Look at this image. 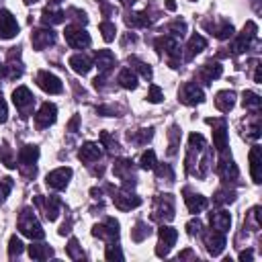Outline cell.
Returning a JSON list of instances; mask_svg holds the SVG:
<instances>
[{
	"mask_svg": "<svg viewBox=\"0 0 262 262\" xmlns=\"http://www.w3.org/2000/svg\"><path fill=\"white\" fill-rule=\"evenodd\" d=\"M19 228H21V232H23L27 238H31V240H41V238L45 236V232L41 230L39 221L35 219V215L29 211V209H25V211L21 213V219H19Z\"/></svg>",
	"mask_w": 262,
	"mask_h": 262,
	"instance_id": "obj_1",
	"label": "cell"
},
{
	"mask_svg": "<svg viewBox=\"0 0 262 262\" xmlns=\"http://www.w3.org/2000/svg\"><path fill=\"white\" fill-rule=\"evenodd\" d=\"M64 35H66L68 45L74 47V49H82V47H88L90 45L88 33H86L84 29H80V27H68Z\"/></svg>",
	"mask_w": 262,
	"mask_h": 262,
	"instance_id": "obj_2",
	"label": "cell"
},
{
	"mask_svg": "<svg viewBox=\"0 0 262 262\" xmlns=\"http://www.w3.org/2000/svg\"><path fill=\"white\" fill-rule=\"evenodd\" d=\"M178 234L174 228H168V225H162L160 228V242H158V248H156V254H158L160 258L166 256L170 252V248L174 246V242H176Z\"/></svg>",
	"mask_w": 262,
	"mask_h": 262,
	"instance_id": "obj_3",
	"label": "cell"
},
{
	"mask_svg": "<svg viewBox=\"0 0 262 262\" xmlns=\"http://www.w3.org/2000/svg\"><path fill=\"white\" fill-rule=\"evenodd\" d=\"M19 33V23L8 12V10H0V39H10Z\"/></svg>",
	"mask_w": 262,
	"mask_h": 262,
	"instance_id": "obj_4",
	"label": "cell"
},
{
	"mask_svg": "<svg viewBox=\"0 0 262 262\" xmlns=\"http://www.w3.org/2000/svg\"><path fill=\"white\" fill-rule=\"evenodd\" d=\"M37 84H39V88L49 92V94H58L62 92V82L58 76L54 74H49V72H39L37 74Z\"/></svg>",
	"mask_w": 262,
	"mask_h": 262,
	"instance_id": "obj_5",
	"label": "cell"
},
{
	"mask_svg": "<svg viewBox=\"0 0 262 262\" xmlns=\"http://www.w3.org/2000/svg\"><path fill=\"white\" fill-rule=\"evenodd\" d=\"M70 176H72V170H70V168H58V170L47 174V186L62 190V188H66Z\"/></svg>",
	"mask_w": 262,
	"mask_h": 262,
	"instance_id": "obj_6",
	"label": "cell"
},
{
	"mask_svg": "<svg viewBox=\"0 0 262 262\" xmlns=\"http://www.w3.org/2000/svg\"><path fill=\"white\" fill-rule=\"evenodd\" d=\"M56 115H58L56 104L45 102L43 107L39 109V113H37V117H35V121H37L39 127H49L51 123H56Z\"/></svg>",
	"mask_w": 262,
	"mask_h": 262,
	"instance_id": "obj_7",
	"label": "cell"
},
{
	"mask_svg": "<svg viewBox=\"0 0 262 262\" xmlns=\"http://www.w3.org/2000/svg\"><path fill=\"white\" fill-rule=\"evenodd\" d=\"M31 41H33V47L35 49H43L47 45H51L56 41V33L51 29H39L31 35Z\"/></svg>",
	"mask_w": 262,
	"mask_h": 262,
	"instance_id": "obj_8",
	"label": "cell"
},
{
	"mask_svg": "<svg viewBox=\"0 0 262 262\" xmlns=\"http://www.w3.org/2000/svg\"><path fill=\"white\" fill-rule=\"evenodd\" d=\"M203 98H205V94L197 84H186L180 90V100L184 104H197V102H203Z\"/></svg>",
	"mask_w": 262,
	"mask_h": 262,
	"instance_id": "obj_9",
	"label": "cell"
},
{
	"mask_svg": "<svg viewBox=\"0 0 262 262\" xmlns=\"http://www.w3.org/2000/svg\"><path fill=\"white\" fill-rule=\"evenodd\" d=\"M92 234L102 240H115L119 236V223L115 219H107V225H94Z\"/></svg>",
	"mask_w": 262,
	"mask_h": 262,
	"instance_id": "obj_10",
	"label": "cell"
},
{
	"mask_svg": "<svg viewBox=\"0 0 262 262\" xmlns=\"http://www.w3.org/2000/svg\"><path fill=\"white\" fill-rule=\"evenodd\" d=\"M205 244H207L209 254H211V256H217V254H221V250H223V246H225V238H223L221 232L215 230V232H211V234H207Z\"/></svg>",
	"mask_w": 262,
	"mask_h": 262,
	"instance_id": "obj_11",
	"label": "cell"
},
{
	"mask_svg": "<svg viewBox=\"0 0 262 262\" xmlns=\"http://www.w3.org/2000/svg\"><path fill=\"white\" fill-rule=\"evenodd\" d=\"M113 201H115V207L121 209V211H129V209L142 205V199H139V197H133V195H129V193L115 195Z\"/></svg>",
	"mask_w": 262,
	"mask_h": 262,
	"instance_id": "obj_12",
	"label": "cell"
},
{
	"mask_svg": "<svg viewBox=\"0 0 262 262\" xmlns=\"http://www.w3.org/2000/svg\"><path fill=\"white\" fill-rule=\"evenodd\" d=\"M234 102H236V94L232 90H223L217 94L215 98V107L221 111V113H230L234 109Z\"/></svg>",
	"mask_w": 262,
	"mask_h": 262,
	"instance_id": "obj_13",
	"label": "cell"
},
{
	"mask_svg": "<svg viewBox=\"0 0 262 262\" xmlns=\"http://www.w3.org/2000/svg\"><path fill=\"white\" fill-rule=\"evenodd\" d=\"M156 203H158V207H156V211H154V219H158L162 215L166 219H172L174 217V205H172L170 195H166V199H158Z\"/></svg>",
	"mask_w": 262,
	"mask_h": 262,
	"instance_id": "obj_14",
	"label": "cell"
},
{
	"mask_svg": "<svg viewBox=\"0 0 262 262\" xmlns=\"http://www.w3.org/2000/svg\"><path fill=\"white\" fill-rule=\"evenodd\" d=\"M12 100L16 104V109H27L29 104H33V94L29 92V88H25V86H19V88L12 92Z\"/></svg>",
	"mask_w": 262,
	"mask_h": 262,
	"instance_id": "obj_15",
	"label": "cell"
},
{
	"mask_svg": "<svg viewBox=\"0 0 262 262\" xmlns=\"http://www.w3.org/2000/svg\"><path fill=\"white\" fill-rule=\"evenodd\" d=\"M78 158H80L82 162H94V160L100 158V148H98L96 144H92V142L84 144L82 150L78 152Z\"/></svg>",
	"mask_w": 262,
	"mask_h": 262,
	"instance_id": "obj_16",
	"label": "cell"
},
{
	"mask_svg": "<svg viewBox=\"0 0 262 262\" xmlns=\"http://www.w3.org/2000/svg\"><path fill=\"white\" fill-rule=\"evenodd\" d=\"M211 225H213V230L217 232H228L230 230V225H232V217L230 213H225V211H219V213H211Z\"/></svg>",
	"mask_w": 262,
	"mask_h": 262,
	"instance_id": "obj_17",
	"label": "cell"
},
{
	"mask_svg": "<svg viewBox=\"0 0 262 262\" xmlns=\"http://www.w3.org/2000/svg\"><path fill=\"white\" fill-rule=\"evenodd\" d=\"M221 76V66L217 62H209L201 68V78L205 80V84H211L213 78H219Z\"/></svg>",
	"mask_w": 262,
	"mask_h": 262,
	"instance_id": "obj_18",
	"label": "cell"
},
{
	"mask_svg": "<svg viewBox=\"0 0 262 262\" xmlns=\"http://www.w3.org/2000/svg\"><path fill=\"white\" fill-rule=\"evenodd\" d=\"M113 64H115V56L111 54V51L102 49V51H98V54H96V68H98L100 74H107L109 68H111Z\"/></svg>",
	"mask_w": 262,
	"mask_h": 262,
	"instance_id": "obj_19",
	"label": "cell"
},
{
	"mask_svg": "<svg viewBox=\"0 0 262 262\" xmlns=\"http://www.w3.org/2000/svg\"><path fill=\"white\" fill-rule=\"evenodd\" d=\"M184 201H186V207H188L190 213H201L203 209L207 207V199H205L203 195H188V193H186Z\"/></svg>",
	"mask_w": 262,
	"mask_h": 262,
	"instance_id": "obj_20",
	"label": "cell"
},
{
	"mask_svg": "<svg viewBox=\"0 0 262 262\" xmlns=\"http://www.w3.org/2000/svg\"><path fill=\"white\" fill-rule=\"evenodd\" d=\"M39 158V150L35 148V146H25L19 154V164L23 166H33V162Z\"/></svg>",
	"mask_w": 262,
	"mask_h": 262,
	"instance_id": "obj_21",
	"label": "cell"
},
{
	"mask_svg": "<svg viewBox=\"0 0 262 262\" xmlns=\"http://www.w3.org/2000/svg\"><path fill=\"white\" fill-rule=\"evenodd\" d=\"M213 144L219 152H223L225 148H228V131H225V123L223 121H219V127L213 131Z\"/></svg>",
	"mask_w": 262,
	"mask_h": 262,
	"instance_id": "obj_22",
	"label": "cell"
},
{
	"mask_svg": "<svg viewBox=\"0 0 262 262\" xmlns=\"http://www.w3.org/2000/svg\"><path fill=\"white\" fill-rule=\"evenodd\" d=\"M51 254H54V250H51L49 246H43V244H31L29 246V256L33 260H45Z\"/></svg>",
	"mask_w": 262,
	"mask_h": 262,
	"instance_id": "obj_23",
	"label": "cell"
},
{
	"mask_svg": "<svg viewBox=\"0 0 262 262\" xmlns=\"http://www.w3.org/2000/svg\"><path fill=\"white\" fill-rule=\"evenodd\" d=\"M70 66H72V70L76 74H86L90 70V60L84 58V56H72L70 58Z\"/></svg>",
	"mask_w": 262,
	"mask_h": 262,
	"instance_id": "obj_24",
	"label": "cell"
},
{
	"mask_svg": "<svg viewBox=\"0 0 262 262\" xmlns=\"http://www.w3.org/2000/svg\"><path fill=\"white\" fill-rule=\"evenodd\" d=\"M250 170H252L254 182H260V148L258 146H254L250 152Z\"/></svg>",
	"mask_w": 262,
	"mask_h": 262,
	"instance_id": "obj_25",
	"label": "cell"
},
{
	"mask_svg": "<svg viewBox=\"0 0 262 262\" xmlns=\"http://www.w3.org/2000/svg\"><path fill=\"white\" fill-rule=\"evenodd\" d=\"M207 47V41L201 37V35H193L188 41V60L190 58H195L197 54H201V51Z\"/></svg>",
	"mask_w": 262,
	"mask_h": 262,
	"instance_id": "obj_26",
	"label": "cell"
},
{
	"mask_svg": "<svg viewBox=\"0 0 262 262\" xmlns=\"http://www.w3.org/2000/svg\"><path fill=\"white\" fill-rule=\"evenodd\" d=\"M119 84L123 86V88H129V90H133L135 86H137V76L131 72V70L127 68V70H123V72L119 74Z\"/></svg>",
	"mask_w": 262,
	"mask_h": 262,
	"instance_id": "obj_27",
	"label": "cell"
},
{
	"mask_svg": "<svg viewBox=\"0 0 262 262\" xmlns=\"http://www.w3.org/2000/svg\"><path fill=\"white\" fill-rule=\"evenodd\" d=\"M125 23H127L129 27H146V25H150L148 12H139V14H129L127 19H125Z\"/></svg>",
	"mask_w": 262,
	"mask_h": 262,
	"instance_id": "obj_28",
	"label": "cell"
},
{
	"mask_svg": "<svg viewBox=\"0 0 262 262\" xmlns=\"http://www.w3.org/2000/svg\"><path fill=\"white\" fill-rule=\"evenodd\" d=\"M60 215V199L58 197H49L47 199V219L56 221Z\"/></svg>",
	"mask_w": 262,
	"mask_h": 262,
	"instance_id": "obj_29",
	"label": "cell"
},
{
	"mask_svg": "<svg viewBox=\"0 0 262 262\" xmlns=\"http://www.w3.org/2000/svg\"><path fill=\"white\" fill-rule=\"evenodd\" d=\"M152 234V230H150V225L148 223H144V221H139L137 225H135V230L131 232V238L135 240V242H142L144 238H148Z\"/></svg>",
	"mask_w": 262,
	"mask_h": 262,
	"instance_id": "obj_30",
	"label": "cell"
},
{
	"mask_svg": "<svg viewBox=\"0 0 262 262\" xmlns=\"http://www.w3.org/2000/svg\"><path fill=\"white\" fill-rule=\"evenodd\" d=\"M64 12L62 10H51V8H45L43 10V23H51V25H56V23H62L64 21Z\"/></svg>",
	"mask_w": 262,
	"mask_h": 262,
	"instance_id": "obj_31",
	"label": "cell"
},
{
	"mask_svg": "<svg viewBox=\"0 0 262 262\" xmlns=\"http://www.w3.org/2000/svg\"><path fill=\"white\" fill-rule=\"evenodd\" d=\"M139 166H142L144 170H154V168H156V154H154L152 150L144 152L142 158H139Z\"/></svg>",
	"mask_w": 262,
	"mask_h": 262,
	"instance_id": "obj_32",
	"label": "cell"
},
{
	"mask_svg": "<svg viewBox=\"0 0 262 262\" xmlns=\"http://www.w3.org/2000/svg\"><path fill=\"white\" fill-rule=\"evenodd\" d=\"M219 174H221L223 178H228L230 174H232V176H238V168L234 166V162H232V160H225V162H221V164H219Z\"/></svg>",
	"mask_w": 262,
	"mask_h": 262,
	"instance_id": "obj_33",
	"label": "cell"
},
{
	"mask_svg": "<svg viewBox=\"0 0 262 262\" xmlns=\"http://www.w3.org/2000/svg\"><path fill=\"white\" fill-rule=\"evenodd\" d=\"M242 102H244V107L258 109L262 100H260V96H258L256 92H244V98H242Z\"/></svg>",
	"mask_w": 262,
	"mask_h": 262,
	"instance_id": "obj_34",
	"label": "cell"
},
{
	"mask_svg": "<svg viewBox=\"0 0 262 262\" xmlns=\"http://www.w3.org/2000/svg\"><path fill=\"white\" fill-rule=\"evenodd\" d=\"M21 252H23V242L16 238V236H12L10 242H8V256L14 258V256H19Z\"/></svg>",
	"mask_w": 262,
	"mask_h": 262,
	"instance_id": "obj_35",
	"label": "cell"
},
{
	"mask_svg": "<svg viewBox=\"0 0 262 262\" xmlns=\"http://www.w3.org/2000/svg\"><path fill=\"white\" fill-rule=\"evenodd\" d=\"M100 31H102V39L104 41H113L115 39V25L113 23H109V21H104V23H100Z\"/></svg>",
	"mask_w": 262,
	"mask_h": 262,
	"instance_id": "obj_36",
	"label": "cell"
},
{
	"mask_svg": "<svg viewBox=\"0 0 262 262\" xmlns=\"http://www.w3.org/2000/svg\"><path fill=\"white\" fill-rule=\"evenodd\" d=\"M68 256L72 258V260H82V258H84V254L78 250V242H76L74 238L70 240V246H68Z\"/></svg>",
	"mask_w": 262,
	"mask_h": 262,
	"instance_id": "obj_37",
	"label": "cell"
},
{
	"mask_svg": "<svg viewBox=\"0 0 262 262\" xmlns=\"http://www.w3.org/2000/svg\"><path fill=\"white\" fill-rule=\"evenodd\" d=\"M129 64H135V68L139 70V72H142V76H144V78H148V80L152 78V70H150V66H146L144 62H137L135 58H131V60H129Z\"/></svg>",
	"mask_w": 262,
	"mask_h": 262,
	"instance_id": "obj_38",
	"label": "cell"
},
{
	"mask_svg": "<svg viewBox=\"0 0 262 262\" xmlns=\"http://www.w3.org/2000/svg\"><path fill=\"white\" fill-rule=\"evenodd\" d=\"M107 260H123V254H121V250L115 246V244H111V246H107Z\"/></svg>",
	"mask_w": 262,
	"mask_h": 262,
	"instance_id": "obj_39",
	"label": "cell"
},
{
	"mask_svg": "<svg viewBox=\"0 0 262 262\" xmlns=\"http://www.w3.org/2000/svg\"><path fill=\"white\" fill-rule=\"evenodd\" d=\"M10 188H12V178H4L2 182H0V203H2L4 197L10 193Z\"/></svg>",
	"mask_w": 262,
	"mask_h": 262,
	"instance_id": "obj_40",
	"label": "cell"
},
{
	"mask_svg": "<svg viewBox=\"0 0 262 262\" xmlns=\"http://www.w3.org/2000/svg\"><path fill=\"white\" fill-rule=\"evenodd\" d=\"M188 142H190V148H197V150H203V148H205V137L199 135V133H193V135H190Z\"/></svg>",
	"mask_w": 262,
	"mask_h": 262,
	"instance_id": "obj_41",
	"label": "cell"
},
{
	"mask_svg": "<svg viewBox=\"0 0 262 262\" xmlns=\"http://www.w3.org/2000/svg\"><path fill=\"white\" fill-rule=\"evenodd\" d=\"M150 102H160L164 96H162V90L158 88V86H150V94H148Z\"/></svg>",
	"mask_w": 262,
	"mask_h": 262,
	"instance_id": "obj_42",
	"label": "cell"
},
{
	"mask_svg": "<svg viewBox=\"0 0 262 262\" xmlns=\"http://www.w3.org/2000/svg\"><path fill=\"white\" fill-rule=\"evenodd\" d=\"M215 35H217L219 39H228V37H232V35H234V27L232 25H223Z\"/></svg>",
	"mask_w": 262,
	"mask_h": 262,
	"instance_id": "obj_43",
	"label": "cell"
},
{
	"mask_svg": "<svg viewBox=\"0 0 262 262\" xmlns=\"http://www.w3.org/2000/svg\"><path fill=\"white\" fill-rule=\"evenodd\" d=\"M186 232H188V236H195V234H199V232H201V221H199V219L188 221V223H186Z\"/></svg>",
	"mask_w": 262,
	"mask_h": 262,
	"instance_id": "obj_44",
	"label": "cell"
},
{
	"mask_svg": "<svg viewBox=\"0 0 262 262\" xmlns=\"http://www.w3.org/2000/svg\"><path fill=\"white\" fill-rule=\"evenodd\" d=\"M184 29H186V25H184V23H180V21H176V23H174V25L170 27V33H172V35H176V37H178V35L182 37Z\"/></svg>",
	"mask_w": 262,
	"mask_h": 262,
	"instance_id": "obj_45",
	"label": "cell"
},
{
	"mask_svg": "<svg viewBox=\"0 0 262 262\" xmlns=\"http://www.w3.org/2000/svg\"><path fill=\"white\" fill-rule=\"evenodd\" d=\"M152 137V129H142V133H139V137H135L139 144H144V142H148V139Z\"/></svg>",
	"mask_w": 262,
	"mask_h": 262,
	"instance_id": "obj_46",
	"label": "cell"
},
{
	"mask_svg": "<svg viewBox=\"0 0 262 262\" xmlns=\"http://www.w3.org/2000/svg\"><path fill=\"white\" fill-rule=\"evenodd\" d=\"M6 115H8V111H6V102L0 98V123H4L6 121Z\"/></svg>",
	"mask_w": 262,
	"mask_h": 262,
	"instance_id": "obj_47",
	"label": "cell"
},
{
	"mask_svg": "<svg viewBox=\"0 0 262 262\" xmlns=\"http://www.w3.org/2000/svg\"><path fill=\"white\" fill-rule=\"evenodd\" d=\"M234 199V195L232 193H221V190H219V193H217V203H225V201H232Z\"/></svg>",
	"mask_w": 262,
	"mask_h": 262,
	"instance_id": "obj_48",
	"label": "cell"
},
{
	"mask_svg": "<svg viewBox=\"0 0 262 262\" xmlns=\"http://www.w3.org/2000/svg\"><path fill=\"white\" fill-rule=\"evenodd\" d=\"M78 121H80V117H78V115H76V117H72V121H70L68 129H70V131H76V129H78Z\"/></svg>",
	"mask_w": 262,
	"mask_h": 262,
	"instance_id": "obj_49",
	"label": "cell"
},
{
	"mask_svg": "<svg viewBox=\"0 0 262 262\" xmlns=\"http://www.w3.org/2000/svg\"><path fill=\"white\" fill-rule=\"evenodd\" d=\"M252 252L250 250H246V252H240V260H252Z\"/></svg>",
	"mask_w": 262,
	"mask_h": 262,
	"instance_id": "obj_50",
	"label": "cell"
},
{
	"mask_svg": "<svg viewBox=\"0 0 262 262\" xmlns=\"http://www.w3.org/2000/svg\"><path fill=\"white\" fill-rule=\"evenodd\" d=\"M166 8L168 10H176V2H174V0H166Z\"/></svg>",
	"mask_w": 262,
	"mask_h": 262,
	"instance_id": "obj_51",
	"label": "cell"
},
{
	"mask_svg": "<svg viewBox=\"0 0 262 262\" xmlns=\"http://www.w3.org/2000/svg\"><path fill=\"white\" fill-rule=\"evenodd\" d=\"M260 80H262V74H260V66H256V74H254V82H258V84H260Z\"/></svg>",
	"mask_w": 262,
	"mask_h": 262,
	"instance_id": "obj_52",
	"label": "cell"
},
{
	"mask_svg": "<svg viewBox=\"0 0 262 262\" xmlns=\"http://www.w3.org/2000/svg\"><path fill=\"white\" fill-rule=\"evenodd\" d=\"M37 2V0H25V4H35Z\"/></svg>",
	"mask_w": 262,
	"mask_h": 262,
	"instance_id": "obj_53",
	"label": "cell"
},
{
	"mask_svg": "<svg viewBox=\"0 0 262 262\" xmlns=\"http://www.w3.org/2000/svg\"><path fill=\"white\" fill-rule=\"evenodd\" d=\"M54 2H60V0H54Z\"/></svg>",
	"mask_w": 262,
	"mask_h": 262,
	"instance_id": "obj_54",
	"label": "cell"
}]
</instances>
